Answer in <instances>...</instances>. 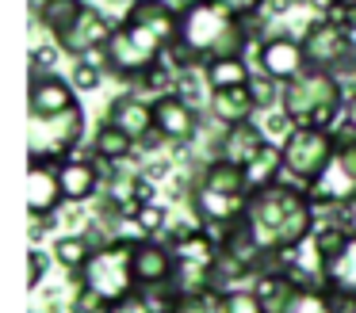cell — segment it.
I'll list each match as a JSON object with an SVG mask.
<instances>
[{"instance_id":"74e56055","label":"cell","mask_w":356,"mask_h":313,"mask_svg":"<svg viewBox=\"0 0 356 313\" xmlns=\"http://www.w3.org/2000/svg\"><path fill=\"white\" fill-rule=\"evenodd\" d=\"M325 19H333L337 27H345L348 35H356V0H337V4L325 12Z\"/></svg>"},{"instance_id":"e575fe53","label":"cell","mask_w":356,"mask_h":313,"mask_svg":"<svg viewBox=\"0 0 356 313\" xmlns=\"http://www.w3.org/2000/svg\"><path fill=\"white\" fill-rule=\"evenodd\" d=\"M226 313H264V305L253 287H241V290H226Z\"/></svg>"},{"instance_id":"9c48e42d","label":"cell","mask_w":356,"mask_h":313,"mask_svg":"<svg viewBox=\"0 0 356 313\" xmlns=\"http://www.w3.org/2000/svg\"><path fill=\"white\" fill-rule=\"evenodd\" d=\"M302 50H307L310 69H325L333 76H345L356 69V35L337 27L333 19H314L302 35Z\"/></svg>"},{"instance_id":"836d02e7","label":"cell","mask_w":356,"mask_h":313,"mask_svg":"<svg viewBox=\"0 0 356 313\" xmlns=\"http://www.w3.org/2000/svg\"><path fill=\"white\" fill-rule=\"evenodd\" d=\"M249 92H253L257 107H276L280 99H284V84H276L272 76H253V84H249Z\"/></svg>"},{"instance_id":"ab89813d","label":"cell","mask_w":356,"mask_h":313,"mask_svg":"<svg viewBox=\"0 0 356 313\" xmlns=\"http://www.w3.org/2000/svg\"><path fill=\"white\" fill-rule=\"evenodd\" d=\"M215 4H222V8H230V12L253 19V15H261V8H268V0H215Z\"/></svg>"},{"instance_id":"60d3db41","label":"cell","mask_w":356,"mask_h":313,"mask_svg":"<svg viewBox=\"0 0 356 313\" xmlns=\"http://www.w3.org/2000/svg\"><path fill=\"white\" fill-rule=\"evenodd\" d=\"M337 134H356V92H348V99H345V119H341Z\"/></svg>"},{"instance_id":"5bb4252c","label":"cell","mask_w":356,"mask_h":313,"mask_svg":"<svg viewBox=\"0 0 356 313\" xmlns=\"http://www.w3.org/2000/svg\"><path fill=\"white\" fill-rule=\"evenodd\" d=\"M108 122H115L123 134H131L134 145H146V149L165 145V137L157 134V126H154V99H142V96H119V99H111Z\"/></svg>"},{"instance_id":"484cf974","label":"cell","mask_w":356,"mask_h":313,"mask_svg":"<svg viewBox=\"0 0 356 313\" xmlns=\"http://www.w3.org/2000/svg\"><path fill=\"white\" fill-rule=\"evenodd\" d=\"M85 8H88L85 0H39V4H35V15H39V27L58 42V38L81 19Z\"/></svg>"},{"instance_id":"e0dca14e","label":"cell","mask_w":356,"mask_h":313,"mask_svg":"<svg viewBox=\"0 0 356 313\" xmlns=\"http://www.w3.org/2000/svg\"><path fill=\"white\" fill-rule=\"evenodd\" d=\"M58 176H62V191L65 203H88V198L100 195L104 187V168L96 157H70L58 164Z\"/></svg>"},{"instance_id":"d6a6232c","label":"cell","mask_w":356,"mask_h":313,"mask_svg":"<svg viewBox=\"0 0 356 313\" xmlns=\"http://www.w3.org/2000/svg\"><path fill=\"white\" fill-rule=\"evenodd\" d=\"M50 264H54V256H50L47 248H31V252H27V290H39L42 282H47Z\"/></svg>"},{"instance_id":"277c9868","label":"cell","mask_w":356,"mask_h":313,"mask_svg":"<svg viewBox=\"0 0 356 313\" xmlns=\"http://www.w3.org/2000/svg\"><path fill=\"white\" fill-rule=\"evenodd\" d=\"M77 282L92 290L104 305H115L123 298L138 294V279H134V241L127 237H111L92 252L85 267H81Z\"/></svg>"},{"instance_id":"2e32d148","label":"cell","mask_w":356,"mask_h":313,"mask_svg":"<svg viewBox=\"0 0 356 313\" xmlns=\"http://www.w3.org/2000/svg\"><path fill=\"white\" fill-rule=\"evenodd\" d=\"M192 210L203 229L215 226H238L249 214V195H226V191H207L192 183Z\"/></svg>"},{"instance_id":"4dcf8cb0","label":"cell","mask_w":356,"mask_h":313,"mask_svg":"<svg viewBox=\"0 0 356 313\" xmlns=\"http://www.w3.org/2000/svg\"><path fill=\"white\" fill-rule=\"evenodd\" d=\"M341 298L330 294L325 287H307L295 294V302L287 305V313H341Z\"/></svg>"},{"instance_id":"8fae6325","label":"cell","mask_w":356,"mask_h":313,"mask_svg":"<svg viewBox=\"0 0 356 313\" xmlns=\"http://www.w3.org/2000/svg\"><path fill=\"white\" fill-rule=\"evenodd\" d=\"M257 65H261L264 76H272L276 84H291L299 73H307V50H302V38L295 35H264L257 42Z\"/></svg>"},{"instance_id":"cb8c5ba5","label":"cell","mask_w":356,"mask_h":313,"mask_svg":"<svg viewBox=\"0 0 356 313\" xmlns=\"http://www.w3.org/2000/svg\"><path fill=\"white\" fill-rule=\"evenodd\" d=\"M195 187L226 191V195H249L245 168H241V164H230V160H222V157H211L207 164L200 168V176H195Z\"/></svg>"},{"instance_id":"7a4b0ae2","label":"cell","mask_w":356,"mask_h":313,"mask_svg":"<svg viewBox=\"0 0 356 313\" xmlns=\"http://www.w3.org/2000/svg\"><path fill=\"white\" fill-rule=\"evenodd\" d=\"M318 229V206L310 203V191L302 183H272L249 195L245 233L264 256L276 264L280 256L302 248Z\"/></svg>"},{"instance_id":"3957f363","label":"cell","mask_w":356,"mask_h":313,"mask_svg":"<svg viewBox=\"0 0 356 313\" xmlns=\"http://www.w3.org/2000/svg\"><path fill=\"white\" fill-rule=\"evenodd\" d=\"M345 99L348 96H345L341 76L325 73V69H307V73H299L291 84H284L280 111H287V119H291L295 126L337 134V122L345 119Z\"/></svg>"},{"instance_id":"f546056e","label":"cell","mask_w":356,"mask_h":313,"mask_svg":"<svg viewBox=\"0 0 356 313\" xmlns=\"http://www.w3.org/2000/svg\"><path fill=\"white\" fill-rule=\"evenodd\" d=\"M172 313H226V290H184V294H172V302L165 305Z\"/></svg>"},{"instance_id":"ac0fdd59","label":"cell","mask_w":356,"mask_h":313,"mask_svg":"<svg viewBox=\"0 0 356 313\" xmlns=\"http://www.w3.org/2000/svg\"><path fill=\"white\" fill-rule=\"evenodd\" d=\"M62 203H65V191H62L58 168L31 164V176H27V214L31 218H54Z\"/></svg>"},{"instance_id":"ba28073f","label":"cell","mask_w":356,"mask_h":313,"mask_svg":"<svg viewBox=\"0 0 356 313\" xmlns=\"http://www.w3.org/2000/svg\"><path fill=\"white\" fill-rule=\"evenodd\" d=\"M337 134H325V130H310V126H295L291 137L284 142V172L291 176V183H310L322 176V168L333 160L337 153Z\"/></svg>"},{"instance_id":"8d00e7d4","label":"cell","mask_w":356,"mask_h":313,"mask_svg":"<svg viewBox=\"0 0 356 313\" xmlns=\"http://www.w3.org/2000/svg\"><path fill=\"white\" fill-rule=\"evenodd\" d=\"M108 313H161V310L154 305V294L138 290V294H131V298H123V302L108 305Z\"/></svg>"},{"instance_id":"5b68a950","label":"cell","mask_w":356,"mask_h":313,"mask_svg":"<svg viewBox=\"0 0 356 313\" xmlns=\"http://www.w3.org/2000/svg\"><path fill=\"white\" fill-rule=\"evenodd\" d=\"M169 50L172 46L165 42L161 35H154V31L142 27V23L123 19V23H115V35H111V42H108L111 73L127 84H142L149 73L165 69Z\"/></svg>"},{"instance_id":"f1b7e54d","label":"cell","mask_w":356,"mask_h":313,"mask_svg":"<svg viewBox=\"0 0 356 313\" xmlns=\"http://www.w3.org/2000/svg\"><path fill=\"white\" fill-rule=\"evenodd\" d=\"M96 248H100V244H96L88 233H62L54 244H50V256H54V264H62L65 271L81 275V267L92 260Z\"/></svg>"},{"instance_id":"603a6c76","label":"cell","mask_w":356,"mask_h":313,"mask_svg":"<svg viewBox=\"0 0 356 313\" xmlns=\"http://www.w3.org/2000/svg\"><path fill=\"white\" fill-rule=\"evenodd\" d=\"M249 287L257 290V298H261V305H264V313H287V305L295 302V294H299V282L291 279V275L284 271V267H268V271H261Z\"/></svg>"},{"instance_id":"b9f144b4","label":"cell","mask_w":356,"mask_h":313,"mask_svg":"<svg viewBox=\"0 0 356 313\" xmlns=\"http://www.w3.org/2000/svg\"><path fill=\"white\" fill-rule=\"evenodd\" d=\"M161 313H172V310H161Z\"/></svg>"},{"instance_id":"7402d4cb","label":"cell","mask_w":356,"mask_h":313,"mask_svg":"<svg viewBox=\"0 0 356 313\" xmlns=\"http://www.w3.org/2000/svg\"><path fill=\"white\" fill-rule=\"evenodd\" d=\"M207 107H211V119L222 122L226 130H230V126H241V122H253V115L261 111L249 88H222V92H211V96H207Z\"/></svg>"},{"instance_id":"83f0119b","label":"cell","mask_w":356,"mask_h":313,"mask_svg":"<svg viewBox=\"0 0 356 313\" xmlns=\"http://www.w3.org/2000/svg\"><path fill=\"white\" fill-rule=\"evenodd\" d=\"M280 172H284V145L268 142L253 160L245 164V183H249V195L253 191H264L272 183H280Z\"/></svg>"},{"instance_id":"6da1fadb","label":"cell","mask_w":356,"mask_h":313,"mask_svg":"<svg viewBox=\"0 0 356 313\" xmlns=\"http://www.w3.org/2000/svg\"><path fill=\"white\" fill-rule=\"evenodd\" d=\"M253 38V19L215 4V0H184L180 4V35L177 46L169 50V65L180 76L218 58H245V46Z\"/></svg>"},{"instance_id":"ffe728a7","label":"cell","mask_w":356,"mask_h":313,"mask_svg":"<svg viewBox=\"0 0 356 313\" xmlns=\"http://www.w3.org/2000/svg\"><path fill=\"white\" fill-rule=\"evenodd\" d=\"M268 145V134H264V126H257V122H241V126H230L222 137H218L215 145V157L230 160V164H241L245 168L249 160L257 157V153Z\"/></svg>"},{"instance_id":"d6986e66","label":"cell","mask_w":356,"mask_h":313,"mask_svg":"<svg viewBox=\"0 0 356 313\" xmlns=\"http://www.w3.org/2000/svg\"><path fill=\"white\" fill-rule=\"evenodd\" d=\"M322 287L341 302L356 305V233H348V241L322 264Z\"/></svg>"},{"instance_id":"30bf717a","label":"cell","mask_w":356,"mask_h":313,"mask_svg":"<svg viewBox=\"0 0 356 313\" xmlns=\"http://www.w3.org/2000/svg\"><path fill=\"white\" fill-rule=\"evenodd\" d=\"M177 275H180V260L177 252L169 248L157 237H134V279H138V290L146 294H157L165 305L177 294Z\"/></svg>"},{"instance_id":"52a82bcc","label":"cell","mask_w":356,"mask_h":313,"mask_svg":"<svg viewBox=\"0 0 356 313\" xmlns=\"http://www.w3.org/2000/svg\"><path fill=\"white\" fill-rule=\"evenodd\" d=\"M337 153L310 183V203L318 210H337V206L356 203V134H337Z\"/></svg>"},{"instance_id":"d590c367","label":"cell","mask_w":356,"mask_h":313,"mask_svg":"<svg viewBox=\"0 0 356 313\" xmlns=\"http://www.w3.org/2000/svg\"><path fill=\"white\" fill-rule=\"evenodd\" d=\"M70 81H73V88H77V92H96L104 84V73L96 65H88V61H77Z\"/></svg>"},{"instance_id":"f35d334b","label":"cell","mask_w":356,"mask_h":313,"mask_svg":"<svg viewBox=\"0 0 356 313\" xmlns=\"http://www.w3.org/2000/svg\"><path fill=\"white\" fill-rule=\"evenodd\" d=\"M58 53V46H31V73H54Z\"/></svg>"},{"instance_id":"44dd1931","label":"cell","mask_w":356,"mask_h":313,"mask_svg":"<svg viewBox=\"0 0 356 313\" xmlns=\"http://www.w3.org/2000/svg\"><path fill=\"white\" fill-rule=\"evenodd\" d=\"M123 19L142 23V27H149L154 35H161L169 46H177V35H180V8H172L169 0H138V4L127 8Z\"/></svg>"},{"instance_id":"d4e9b609","label":"cell","mask_w":356,"mask_h":313,"mask_svg":"<svg viewBox=\"0 0 356 313\" xmlns=\"http://www.w3.org/2000/svg\"><path fill=\"white\" fill-rule=\"evenodd\" d=\"M253 65L245 58H218L203 65V84L207 92H222V88H249L253 84Z\"/></svg>"},{"instance_id":"4316f807","label":"cell","mask_w":356,"mask_h":313,"mask_svg":"<svg viewBox=\"0 0 356 313\" xmlns=\"http://www.w3.org/2000/svg\"><path fill=\"white\" fill-rule=\"evenodd\" d=\"M131 153H134V137L123 134L115 122L104 119L100 126H96V134H92V157L100 160V164H123Z\"/></svg>"},{"instance_id":"8992f818","label":"cell","mask_w":356,"mask_h":313,"mask_svg":"<svg viewBox=\"0 0 356 313\" xmlns=\"http://www.w3.org/2000/svg\"><path fill=\"white\" fill-rule=\"evenodd\" d=\"M31 137V164H62L85 142V107L70 115H50V119H27Z\"/></svg>"},{"instance_id":"7c38bea8","label":"cell","mask_w":356,"mask_h":313,"mask_svg":"<svg viewBox=\"0 0 356 313\" xmlns=\"http://www.w3.org/2000/svg\"><path fill=\"white\" fill-rule=\"evenodd\" d=\"M154 126L169 145H192L200 137V111L180 92H161L154 96Z\"/></svg>"},{"instance_id":"4fadbf2b","label":"cell","mask_w":356,"mask_h":313,"mask_svg":"<svg viewBox=\"0 0 356 313\" xmlns=\"http://www.w3.org/2000/svg\"><path fill=\"white\" fill-rule=\"evenodd\" d=\"M81 107V96L70 76L58 73H31L27 88V119H50V115H70Z\"/></svg>"},{"instance_id":"1f68e13d","label":"cell","mask_w":356,"mask_h":313,"mask_svg":"<svg viewBox=\"0 0 356 313\" xmlns=\"http://www.w3.org/2000/svg\"><path fill=\"white\" fill-rule=\"evenodd\" d=\"M131 221L142 229V237H157L169 226V210H165L161 203H146V206H134L131 210Z\"/></svg>"},{"instance_id":"9a60e30c","label":"cell","mask_w":356,"mask_h":313,"mask_svg":"<svg viewBox=\"0 0 356 313\" xmlns=\"http://www.w3.org/2000/svg\"><path fill=\"white\" fill-rule=\"evenodd\" d=\"M111 35H115V23L108 19V15L100 12V8H92L88 4L85 12H81V19L73 23L70 31H65L62 38H58V50L62 53H70V58H85L88 50H100V46H108L111 42Z\"/></svg>"}]
</instances>
